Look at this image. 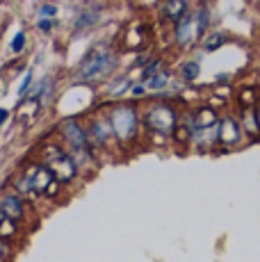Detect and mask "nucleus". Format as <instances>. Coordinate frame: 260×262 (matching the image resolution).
I'll return each instance as SVG.
<instances>
[{
	"mask_svg": "<svg viewBox=\"0 0 260 262\" xmlns=\"http://www.w3.org/2000/svg\"><path fill=\"white\" fill-rule=\"evenodd\" d=\"M208 25V12L199 7L197 12L185 14L176 25V41L183 48H192L194 43H199V39L203 37V30Z\"/></svg>",
	"mask_w": 260,
	"mask_h": 262,
	"instance_id": "obj_1",
	"label": "nucleus"
},
{
	"mask_svg": "<svg viewBox=\"0 0 260 262\" xmlns=\"http://www.w3.org/2000/svg\"><path fill=\"white\" fill-rule=\"evenodd\" d=\"M46 169L51 171L53 178H57V183H69L76 176V162L69 155H64L62 150L55 148L46 150Z\"/></svg>",
	"mask_w": 260,
	"mask_h": 262,
	"instance_id": "obj_2",
	"label": "nucleus"
},
{
	"mask_svg": "<svg viewBox=\"0 0 260 262\" xmlns=\"http://www.w3.org/2000/svg\"><path fill=\"white\" fill-rule=\"evenodd\" d=\"M112 67H114L112 55L105 53V50H96V53H92L82 62V67H80V78L82 80H98V78H103Z\"/></svg>",
	"mask_w": 260,
	"mask_h": 262,
	"instance_id": "obj_3",
	"label": "nucleus"
},
{
	"mask_svg": "<svg viewBox=\"0 0 260 262\" xmlns=\"http://www.w3.org/2000/svg\"><path fill=\"white\" fill-rule=\"evenodd\" d=\"M146 125L158 133H174L176 128V112L169 105H156L146 114Z\"/></svg>",
	"mask_w": 260,
	"mask_h": 262,
	"instance_id": "obj_4",
	"label": "nucleus"
},
{
	"mask_svg": "<svg viewBox=\"0 0 260 262\" xmlns=\"http://www.w3.org/2000/svg\"><path fill=\"white\" fill-rule=\"evenodd\" d=\"M110 125H112V133H117L119 137H130V135L135 133V125H137V119H135V112L130 107H119L112 112V121H110Z\"/></svg>",
	"mask_w": 260,
	"mask_h": 262,
	"instance_id": "obj_5",
	"label": "nucleus"
},
{
	"mask_svg": "<svg viewBox=\"0 0 260 262\" xmlns=\"http://www.w3.org/2000/svg\"><path fill=\"white\" fill-rule=\"evenodd\" d=\"M26 178L30 180V185H32V189H37V191H48L53 187V176H51V171H48L46 167H39V164H34L32 169H28V173H26Z\"/></svg>",
	"mask_w": 260,
	"mask_h": 262,
	"instance_id": "obj_6",
	"label": "nucleus"
},
{
	"mask_svg": "<svg viewBox=\"0 0 260 262\" xmlns=\"http://www.w3.org/2000/svg\"><path fill=\"white\" fill-rule=\"evenodd\" d=\"M62 135L69 139V144L73 146V148H78V150H87V137H84V133H82V128L76 123L73 119H67L62 123Z\"/></svg>",
	"mask_w": 260,
	"mask_h": 262,
	"instance_id": "obj_7",
	"label": "nucleus"
},
{
	"mask_svg": "<svg viewBox=\"0 0 260 262\" xmlns=\"http://www.w3.org/2000/svg\"><path fill=\"white\" fill-rule=\"evenodd\" d=\"M217 139L222 142L224 146H233L240 142V125L235 119H224L222 121V128L217 133Z\"/></svg>",
	"mask_w": 260,
	"mask_h": 262,
	"instance_id": "obj_8",
	"label": "nucleus"
},
{
	"mask_svg": "<svg viewBox=\"0 0 260 262\" xmlns=\"http://www.w3.org/2000/svg\"><path fill=\"white\" fill-rule=\"evenodd\" d=\"M0 212L12 221L21 219L23 216V201L16 199V196H5V199L0 201Z\"/></svg>",
	"mask_w": 260,
	"mask_h": 262,
	"instance_id": "obj_9",
	"label": "nucleus"
},
{
	"mask_svg": "<svg viewBox=\"0 0 260 262\" xmlns=\"http://www.w3.org/2000/svg\"><path fill=\"white\" fill-rule=\"evenodd\" d=\"M214 123H217V112L210 107H203L197 112V117H194V130H208V128H214Z\"/></svg>",
	"mask_w": 260,
	"mask_h": 262,
	"instance_id": "obj_10",
	"label": "nucleus"
},
{
	"mask_svg": "<svg viewBox=\"0 0 260 262\" xmlns=\"http://www.w3.org/2000/svg\"><path fill=\"white\" fill-rule=\"evenodd\" d=\"M187 14V5L185 3H167L164 5V16L171 18V21H181Z\"/></svg>",
	"mask_w": 260,
	"mask_h": 262,
	"instance_id": "obj_11",
	"label": "nucleus"
},
{
	"mask_svg": "<svg viewBox=\"0 0 260 262\" xmlns=\"http://www.w3.org/2000/svg\"><path fill=\"white\" fill-rule=\"evenodd\" d=\"M14 233H16V224L0 212V239H3V237H12Z\"/></svg>",
	"mask_w": 260,
	"mask_h": 262,
	"instance_id": "obj_12",
	"label": "nucleus"
},
{
	"mask_svg": "<svg viewBox=\"0 0 260 262\" xmlns=\"http://www.w3.org/2000/svg\"><path fill=\"white\" fill-rule=\"evenodd\" d=\"M181 73H183V78L187 80V82H192V80H197V75H199V64L197 62H187L181 69Z\"/></svg>",
	"mask_w": 260,
	"mask_h": 262,
	"instance_id": "obj_13",
	"label": "nucleus"
},
{
	"mask_svg": "<svg viewBox=\"0 0 260 262\" xmlns=\"http://www.w3.org/2000/svg\"><path fill=\"white\" fill-rule=\"evenodd\" d=\"M169 82V73H153V78H148V87L151 89H160Z\"/></svg>",
	"mask_w": 260,
	"mask_h": 262,
	"instance_id": "obj_14",
	"label": "nucleus"
},
{
	"mask_svg": "<svg viewBox=\"0 0 260 262\" xmlns=\"http://www.w3.org/2000/svg\"><path fill=\"white\" fill-rule=\"evenodd\" d=\"M192 133H194V128H174V135H176V139L178 142H187L189 137H192Z\"/></svg>",
	"mask_w": 260,
	"mask_h": 262,
	"instance_id": "obj_15",
	"label": "nucleus"
},
{
	"mask_svg": "<svg viewBox=\"0 0 260 262\" xmlns=\"http://www.w3.org/2000/svg\"><path fill=\"white\" fill-rule=\"evenodd\" d=\"M23 46H26V34L18 32L16 37H14V41H12V50L14 53H18V50H23Z\"/></svg>",
	"mask_w": 260,
	"mask_h": 262,
	"instance_id": "obj_16",
	"label": "nucleus"
},
{
	"mask_svg": "<svg viewBox=\"0 0 260 262\" xmlns=\"http://www.w3.org/2000/svg\"><path fill=\"white\" fill-rule=\"evenodd\" d=\"M7 255H9V246L5 244L3 239H0V262H5V260H7Z\"/></svg>",
	"mask_w": 260,
	"mask_h": 262,
	"instance_id": "obj_17",
	"label": "nucleus"
},
{
	"mask_svg": "<svg viewBox=\"0 0 260 262\" xmlns=\"http://www.w3.org/2000/svg\"><path fill=\"white\" fill-rule=\"evenodd\" d=\"M253 98H256V94H253V89H244V94H242V100H244V103L249 105Z\"/></svg>",
	"mask_w": 260,
	"mask_h": 262,
	"instance_id": "obj_18",
	"label": "nucleus"
},
{
	"mask_svg": "<svg viewBox=\"0 0 260 262\" xmlns=\"http://www.w3.org/2000/svg\"><path fill=\"white\" fill-rule=\"evenodd\" d=\"M41 14L44 16H57V9L51 7V5H46V7H41Z\"/></svg>",
	"mask_w": 260,
	"mask_h": 262,
	"instance_id": "obj_19",
	"label": "nucleus"
},
{
	"mask_svg": "<svg viewBox=\"0 0 260 262\" xmlns=\"http://www.w3.org/2000/svg\"><path fill=\"white\" fill-rule=\"evenodd\" d=\"M55 23H57V18H51V21H39V28H41V30H51Z\"/></svg>",
	"mask_w": 260,
	"mask_h": 262,
	"instance_id": "obj_20",
	"label": "nucleus"
},
{
	"mask_svg": "<svg viewBox=\"0 0 260 262\" xmlns=\"http://www.w3.org/2000/svg\"><path fill=\"white\" fill-rule=\"evenodd\" d=\"M219 43H224V37H219V34H214V39H212V41H208V48H214V46H219Z\"/></svg>",
	"mask_w": 260,
	"mask_h": 262,
	"instance_id": "obj_21",
	"label": "nucleus"
},
{
	"mask_svg": "<svg viewBox=\"0 0 260 262\" xmlns=\"http://www.w3.org/2000/svg\"><path fill=\"white\" fill-rule=\"evenodd\" d=\"M30 80H32V73H26V80H23V84H21V96H23V94H26V89H28Z\"/></svg>",
	"mask_w": 260,
	"mask_h": 262,
	"instance_id": "obj_22",
	"label": "nucleus"
},
{
	"mask_svg": "<svg viewBox=\"0 0 260 262\" xmlns=\"http://www.w3.org/2000/svg\"><path fill=\"white\" fill-rule=\"evenodd\" d=\"M7 117H9V112H7V110H0V125H3L5 121H7Z\"/></svg>",
	"mask_w": 260,
	"mask_h": 262,
	"instance_id": "obj_23",
	"label": "nucleus"
}]
</instances>
